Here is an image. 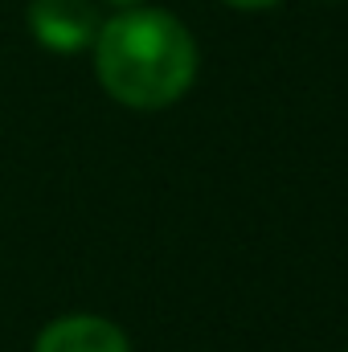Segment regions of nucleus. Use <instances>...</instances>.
<instances>
[{"label": "nucleus", "mask_w": 348, "mask_h": 352, "mask_svg": "<svg viewBox=\"0 0 348 352\" xmlns=\"http://www.w3.org/2000/svg\"><path fill=\"white\" fill-rule=\"evenodd\" d=\"M94 70L111 98L156 111L176 102L197 78L188 29L160 8H127L94 37Z\"/></svg>", "instance_id": "nucleus-1"}, {"label": "nucleus", "mask_w": 348, "mask_h": 352, "mask_svg": "<svg viewBox=\"0 0 348 352\" xmlns=\"http://www.w3.org/2000/svg\"><path fill=\"white\" fill-rule=\"evenodd\" d=\"M29 29L54 54H78L98 37V12L90 0H29Z\"/></svg>", "instance_id": "nucleus-2"}, {"label": "nucleus", "mask_w": 348, "mask_h": 352, "mask_svg": "<svg viewBox=\"0 0 348 352\" xmlns=\"http://www.w3.org/2000/svg\"><path fill=\"white\" fill-rule=\"evenodd\" d=\"M33 352H131V349H127V336L111 320L66 316V320H54L37 336V349Z\"/></svg>", "instance_id": "nucleus-3"}, {"label": "nucleus", "mask_w": 348, "mask_h": 352, "mask_svg": "<svg viewBox=\"0 0 348 352\" xmlns=\"http://www.w3.org/2000/svg\"><path fill=\"white\" fill-rule=\"evenodd\" d=\"M226 4H234V8H270L279 0H226Z\"/></svg>", "instance_id": "nucleus-4"}, {"label": "nucleus", "mask_w": 348, "mask_h": 352, "mask_svg": "<svg viewBox=\"0 0 348 352\" xmlns=\"http://www.w3.org/2000/svg\"><path fill=\"white\" fill-rule=\"evenodd\" d=\"M111 4H127V8H135V4H140V0H111Z\"/></svg>", "instance_id": "nucleus-5"}]
</instances>
